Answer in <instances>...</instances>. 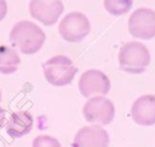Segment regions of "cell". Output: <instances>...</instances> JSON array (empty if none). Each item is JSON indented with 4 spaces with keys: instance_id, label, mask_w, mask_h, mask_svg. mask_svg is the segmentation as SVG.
<instances>
[{
    "instance_id": "cell-1",
    "label": "cell",
    "mask_w": 155,
    "mask_h": 147,
    "mask_svg": "<svg viewBox=\"0 0 155 147\" xmlns=\"http://www.w3.org/2000/svg\"><path fill=\"white\" fill-rule=\"evenodd\" d=\"M46 35L42 29L30 20L17 22L10 31V41L13 47L24 54H34L41 49Z\"/></svg>"
},
{
    "instance_id": "cell-7",
    "label": "cell",
    "mask_w": 155,
    "mask_h": 147,
    "mask_svg": "<svg viewBox=\"0 0 155 147\" xmlns=\"http://www.w3.org/2000/svg\"><path fill=\"white\" fill-rule=\"evenodd\" d=\"M79 90L85 98L105 95L110 90V81L99 70H87L79 78Z\"/></svg>"
},
{
    "instance_id": "cell-4",
    "label": "cell",
    "mask_w": 155,
    "mask_h": 147,
    "mask_svg": "<svg viewBox=\"0 0 155 147\" xmlns=\"http://www.w3.org/2000/svg\"><path fill=\"white\" fill-rule=\"evenodd\" d=\"M85 119L93 125H108L115 116L114 104L103 95L90 98L82 107Z\"/></svg>"
},
{
    "instance_id": "cell-6",
    "label": "cell",
    "mask_w": 155,
    "mask_h": 147,
    "mask_svg": "<svg viewBox=\"0 0 155 147\" xmlns=\"http://www.w3.org/2000/svg\"><path fill=\"white\" fill-rule=\"evenodd\" d=\"M128 31L142 40L155 37V11L147 7L136 10L128 18Z\"/></svg>"
},
{
    "instance_id": "cell-3",
    "label": "cell",
    "mask_w": 155,
    "mask_h": 147,
    "mask_svg": "<svg viewBox=\"0 0 155 147\" xmlns=\"http://www.w3.org/2000/svg\"><path fill=\"white\" fill-rule=\"evenodd\" d=\"M42 67L46 81L54 87L69 84L78 72V67L73 60L65 55H54L50 58Z\"/></svg>"
},
{
    "instance_id": "cell-15",
    "label": "cell",
    "mask_w": 155,
    "mask_h": 147,
    "mask_svg": "<svg viewBox=\"0 0 155 147\" xmlns=\"http://www.w3.org/2000/svg\"><path fill=\"white\" fill-rule=\"evenodd\" d=\"M7 13V2L6 0H0V22L5 18Z\"/></svg>"
},
{
    "instance_id": "cell-11",
    "label": "cell",
    "mask_w": 155,
    "mask_h": 147,
    "mask_svg": "<svg viewBox=\"0 0 155 147\" xmlns=\"http://www.w3.org/2000/svg\"><path fill=\"white\" fill-rule=\"evenodd\" d=\"M33 125L34 118L31 113H29L28 111H18L13 112L10 116L6 122L5 129L7 135H10L12 139H17L27 135L33 129Z\"/></svg>"
},
{
    "instance_id": "cell-12",
    "label": "cell",
    "mask_w": 155,
    "mask_h": 147,
    "mask_svg": "<svg viewBox=\"0 0 155 147\" xmlns=\"http://www.w3.org/2000/svg\"><path fill=\"white\" fill-rule=\"evenodd\" d=\"M19 64L21 58L18 53L6 45H0V74H13L17 71Z\"/></svg>"
},
{
    "instance_id": "cell-13",
    "label": "cell",
    "mask_w": 155,
    "mask_h": 147,
    "mask_svg": "<svg viewBox=\"0 0 155 147\" xmlns=\"http://www.w3.org/2000/svg\"><path fill=\"white\" fill-rule=\"evenodd\" d=\"M104 8L111 16H121L128 12L133 5V0H104Z\"/></svg>"
},
{
    "instance_id": "cell-2",
    "label": "cell",
    "mask_w": 155,
    "mask_h": 147,
    "mask_svg": "<svg viewBox=\"0 0 155 147\" xmlns=\"http://www.w3.org/2000/svg\"><path fill=\"white\" fill-rule=\"evenodd\" d=\"M150 64V53L145 45L130 41L119 51L120 69L128 74H142Z\"/></svg>"
},
{
    "instance_id": "cell-9",
    "label": "cell",
    "mask_w": 155,
    "mask_h": 147,
    "mask_svg": "<svg viewBox=\"0 0 155 147\" xmlns=\"http://www.w3.org/2000/svg\"><path fill=\"white\" fill-rule=\"evenodd\" d=\"M109 134L99 125L82 127L73 140V147H108Z\"/></svg>"
},
{
    "instance_id": "cell-8",
    "label": "cell",
    "mask_w": 155,
    "mask_h": 147,
    "mask_svg": "<svg viewBox=\"0 0 155 147\" xmlns=\"http://www.w3.org/2000/svg\"><path fill=\"white\" fill-rule=\"evenodd\" d=\"M64 6L61 0H30V16L44 25H53L63 13Z\"/></svg>"
},
{
    "instance_id": "cell-16",
    "label": "cell",
    "mask_w": 155,
    "mask_h": 147,
    "mask_svg": "<svg viewBox=\"0 0 155 147\" xmlns=\"http://www.w3.org/2000/svg\"><path fill=\"white\" fill-rule=\"evenodd\" d=\"M6 122H7V119H6V111L2 107H0V129L6 125Z\"/></svg>"
},
{
    "instance_id": "cell-10",
    "label": "cell",
    "mask_w": 155,
    "mask_h": 147,
    "mask_svg": "<svg viewBox=\"0 0 155 147\" xmlns=\"http://www.w3.org/2000/svg\"><path fill=\"white\" fill-rule=\"evenodd\" d=\"M131 116L136 124L150 127L155 124V95H142L132 104Z\"/></svg>"
},
{
    "instance_id": "cell-14",
    "label": "cell",
    "mask_w": 155,
    "mask_h": 147,
    "mask_svg": "<svg viewBox=\"0 0 155 147\" xmlns=\"http://www.w3.org/2000/svg\"><path fill=\"white\" fill-rule=\"evenodd\" d=\"M33 147H62V145L53 136L39 135L33 140Z\"/></svg>"
},
{
    "instance_id": "cell-5",
    "label": "cell",
    "mask_w": 155,
    "mask_h": 147,
    "mask_svg": "<svg viewBox=\"0 0 155 147\" xmlns=\"http://www.w3.org/2000/svg\"><path fill=\"white\" fill-rule=\"evenodd\" d=\"M90 30L91 25L88 18L78 11L64 16L58 27L59 35L68 42H80L90 34Z\"/></svg>"
},
{
    "instance_id": "cell-17",
    "label": "cell",
    "mask_w": 155,
    "mask_h": 147,
    "mask_svg": "<svg viewBox=\"0 0 155 147\" xmlns=\"http://www.w3.org/2000/svg\"><path fill=\"white\" fill-rule=\"evenodd\" d=\"M0 101H1V90H0Z\"/></svg>"
}]
</instances>
